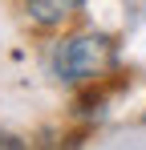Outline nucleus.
Masks as SVG:
<instances>
[{"label":"nucleus","mask_w":146,"mask_h":150,"mask_svg":"<svg viewBox=\"0 0 146 150\" xmlns=\"http://www.w3.org/2000/svg\"><path fill=\"white\" fill-rule=\"evenodd\" d=\"M118 65V45L106 33H73L53 45V73L61 81H97Z\"/></svg>","instance_id":"f257e3e1"},{"label":"nucleus","mask_w":146,"mask_h":150,"mask_svg":"<svg viewBox=\"0 0 146 150\" xmlns=\"http://www.w3.org/2000/svg\"><path fill=\"white\" fill-rule=\"evenodd\" d=\"M85 8V0H24V12L37 28H57Z\"/></svg>","instance_id":"f03ea898"},{"label":"nucleus","mask_w":146,"mask_h":150,"mask_svg":"<svg viewBox=\"0 0 146 150\" xmlns=\"http://www.w3.org/2000/svg\"><path fill=\"white\" fill-rule=\"evenodd\" d=\"M0 146H12V150H16V146H21V138H16V134H4V130H0Z\"/></svg>","instance_id":"7ed1b4c3"}]
</instances>
